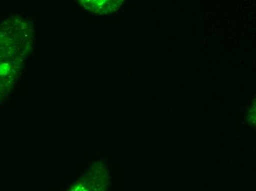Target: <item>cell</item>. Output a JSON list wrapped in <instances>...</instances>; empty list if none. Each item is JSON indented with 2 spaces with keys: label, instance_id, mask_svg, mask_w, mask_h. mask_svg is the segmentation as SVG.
I'll return each mask as SVG.
<instances>
[{
  "label": "cell",
  "instance_id": "obj_1",
  "mask_svg": "<svg viewBox=\"0 0 256 191\" xmlns=\"http://www.w3.org/2000/svg\"><path fill=\"white\" fill-rule=\"evenodd\" d=\"M85 10L92 13L106 15L117 11L123 1L116 0H82L78 1Z\"/></svg>",
  "mask_w": 256,
  "mask_h": 191
},
{
  "label": "cell",
  "instance_id": "obj_2",
  "mask_svg": "<svg viewBox=\"0 0 256 191\" xmlns=\"http://www.w3.org/2000/svg\"><path fill=\"white\" fill-rule=\"evenodd\" d=\"M256 99L254 98V100L252 101V104H251L250 107L248 109V114L246 116L248 119V123L250 125L254 126L255 127L256 126Z\"/></svg>",
  "mask_w": 256,
  "mask_h": 191
}]
</instances>
